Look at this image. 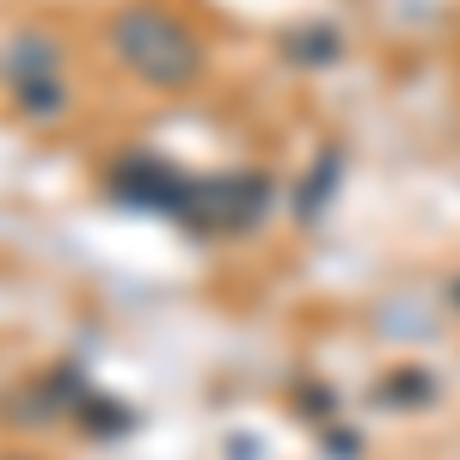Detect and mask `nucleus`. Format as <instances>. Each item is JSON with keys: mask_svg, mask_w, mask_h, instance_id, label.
I'll return each mask as SVG.
<instances>
[{"mask_svg": "<svg viewBox=\"0 0 460 460\" xmlns=\"http://www.w3.org/2000/svg\"><path fill=\"white\" fill-rule=\"evenodd\" d=\"M0 460H31V455H0Z\"/></svg>", "mask_w": 460, "mask_h": 460, "instance_id": "3", "label": "nucleus"}, {"mask_svg": "<svg viewBox=\"0 0 460 460\" xmlns=\"http://www.w3.org/2000/svg\"><path fill=\"white\" fill-rule=\"evenodd\" d=\"M258 215H264V178H252V172L203 178V184H190V197H184V221L203 227V234H240Z\"/></svg>", "mask_w": 460, "mask_h": 460, "instance_id": "2", "label": "nucleus"}, {"mask_svg": "<svg viewBox=\"0 0 460 460\" xmlns=\"http://www.w3.org/2000/svg\"><path fill=\"white\" fill-rule=\"evenodd\" d=\"M111 49H117V62L147 80V86H190L197 74H203V43L190 37V25L166 13V6H154V0H129V6H117V19H111Z\"/></svg>", "mask_w": 460, "mask_h": 460, "instance_id": "1", "label": "nucleus"}]
</instances>
